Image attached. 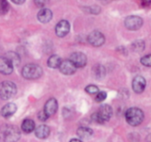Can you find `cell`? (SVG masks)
<instances>
[{"instance_id":"obj_2","label":"cell","mask_w":151,"mask_h":142,"mask_svg":"<svg viewBox=\"0 0 151 142\" xmlns=\"http://www.w3.org/2000/svg\"><path fill=\"white\" fill-rule=\"evenodd\" d=\"M126 122L132 126H138L144 119V113L138 108H130L125 112Z\"/></svg>"},{"instance_id":"obj_25","label":"cell","mask_w":151,"mask_h":142,"mask_svg":"<svg viewBox=\"0 0 151 142\" xmlns=\"http://www.w3.org/2000/svg\"><path fill=\"white\" fill-rule=\"evenodd\" d=\"M86 92L88 93L89 94H97L100 91H99V88L96 86V85H90L86 87Z\"/></svg>"},{"instance_id":"obj_9","label":"cell","mask_w":151,"mask_h":142,"mask_svg":"<svg viewBox=\"0 0 151 142\" xmlns=\"http://www.w3.org/2000/svg\"><path fill=\"white\" fill-rule=\"evenodd\" d=\"M70 30V24L68 21L62 20L59 22L55 27V33L59 37H64Z\"/></svg>"},{"instance_id":"obj_3","label":"cell","mask_w":151,"mask_h":142,"mask_svg":"<svg viewBox=\"0 0 151 142\" xmlns=\"http://www.w3.org/2000/svg\"><path fill=\"white\" fill-rule=\"evenodd\" d=\"M112 114H113L112 108L108 104H104L99 108L97 112L93 114L92 119L98 123H104L111 118Z\"/></svg>"},{"instance_id":"obj_22","label":"cell","mask_w":151,"mask_h":142,"mask_svg":"<svg viewBox=\"0 0 151 142\" xmlns=\"http://www.w3.org/2000/svg\"><path fill=\"white\" fill-rule=\"evenodd\" d=\"M132 49L134 52H140L144 51V49H145V42L142 41V40H137V41L133 42L132 44Z\"/></svg>"},{"instance_id":"obj_5","label":"cell","mask_w":151,"mask_h":142,"mask_svg":"<svg viewBox=\"0 0 151 142\" xmlns=\"http://www.w3.org/2000/svg\"><path fill=\"white\" fill-rule=\"evenodd\" d=\"M16 85L10 81H5L0 84V98L2 100H9L16 93Z\"/></svg>"},{"instance_id":"obj_8","label":"cell","mask_w":151,"mask_h":142,"mask_svg":"<svg viewBox=\"0 0 151 142\" xmlns=\"http://www.w3.org/2000/svg\"><path fill=\"white\" fill-rule=\"evenodd\" d=\"M77 67H84L87 63V57L83 52H73L69 59Z\"/></svg>"},{"instance_id":"obj_1","label":"cell","mask_w":151,"mask_h":142,"mask_svg":"<svg viewBox=\"0 0 151 142\" xmlns=\"http://www.w3.org/2000/svg\"><path fill=\"white\" fill-rule=\"evenodd\" d=\"M21 138V131L15 125L6 124L0 128V142H17Z\"/></svg>"},{"instance_id":"obj_27","label":"cell","mask_w":151,"mask_h":142,"mask_svg":"<svg viewBox=\"0 0 151 142\" xmlns=\"http://www.w3.org/2000/svg\"><path fill=\"white\" fill-rule=\"evenodd\" d=\"M89 13L93 14H98L101 12V8L98 6H89Z\"/></svg>"},{"instance_id":"obj_4","label":"cell","mask_w":151,"mask_h":142,"mask_svg":"<svg viewBox=\"0 0 151 142\" xmlns=\"http://www.w3.org/2000/svg\"><path fill=\"white\" fill-rule=\"evenodd\" d=\"M22 77L26 79H37L43 74V69L37 64H27L22 71Z\"/></svg>"},{"instance_id":"obj_10","label":"cell","mask_w":151,"mask_h":142,"mask_svg":"<svg viewBox=\"0 0 151 142\" xmlns=\"http://www.w3.org/2000/svg\"><path fill=\"white\" fill-rule=\"evenodd\" d=\"M59 68H60V71L62 74L67 75V76H70L76 72L77 67L74 65V63L70 60H62Z\"/></svg>"},{"instance_id":"obj_16","label":"cell","mask_w":151,"mask_h":142,"mask_svg":"<svg viewBox=\"0 0 151 142\" xmlns=\"http://www.w3.org/2000/svg\"><path fill=\"white\" fill-rule=\"evenodd\" d=\"M35 134L38 138H41V139L46 138L50 135V128L45 124L39 125L37 128H36Z\"/></svg>"},{"instance_id":"obj_17","label":"cell","mask_w":151,"mask_h":142,"mask_svg":"<svg viewBox=\"0 0 151 142\" xmlns=\"http://www.w3.org/2000/svg\"><path fill=\"white\" fill-rule=\"evenodd\" d=\"M77 134L80 138L89 139L93 136V131L88 127H79L77 131Z\"/></svg>"},{"instance_id":"obj_30","label":"cell","mask_w":151,"mask_h":142,"mask_svg":"<svg viewBox=\"0 0 151 142\" xmlns=\"http://www.w3.org/2000/svg\"><path fill=\"white\" fill-rule=\"evenodd\" d=\"M69 142H82V141L78 138H72Z\"/></svg>"},{"instance_id":"obj_12","label":"cell","mask_w":151,"mask_h":142,"mask_svg":"<svg viewBox=\"0 0 151 142\" xmlns=\"http://www.w3.org/2000/svg\"><path fill=\"white\" fill-rule=\"evenodd\" d=\"M146 84H147L146 80L143 77L137 76L133 78L132 83V90L136 93H143V91L146 88Z\"/></svg>"},{"instance_id":"obj_19","label":"cell","mask_w":151,"mask_h":142,"mask_svg":"<svg viewBox=\"0 0 151 142\" xmlns=\"http://www.w3.org/2000/svg\"><path fill=\"white\" fill-rule=\"evenodd\" d=\"M61 62H62V60H61L60 56L52 55L47 60V65L51 68H57V67H60Z\"/></svg>"},{"instance_id":"obj_26","label":"cell","mask_w":151,"mask_h":142,"mask_svg":"<svg viewBox=\"0 0 151 142\" xmlns=\"http://www.w3.org/2000/svg\"><path fill=\"white\" fill-rule=\"evenodd\" d=\"M107 98V93L106 92H99L97 94H96V97H95V101L96 102H102L103 100H105Z\"/></svg>"},{"instance_id":"obj_11","label":"cell","mask_w":151,"mask_h":142,"mask_svg":"<svg viewBox=\"0 0 151 142\" xmlns=\"http://www.w3.org/2000/svg\"><path fill=\"white\" fill-rule=\"evenodd\" d=\"M14 70V65L6 58L0 56V73L3 75H10Z\"/></svg>"},{"instance_id":"obj_14","label":"cell","mask_w":151,"mask_h":142,"mask_svg":"<svg viewBox=\"0 0 151 142\" xmlns=\"http://www.w3.org/2000/svg\"><path fill=\"white\" fill-rule=\"evenodd\" d=\"M52 18V13L48 8H42L37 14V19L42 23L49 22Z\"/></svg>"},{"instance_id":"obj_15","label":"cell","mask_w":151,"mask_h":142,"mask_svg":"<svg viewBox=\"0 0 151 142\" xmlns=\"http://www.w3.org/2000/svg\"><path fill=\"white\" fill-rule=\"evenodd\" d=\"M17 110V107L14 103H8L6 105L4 106V108L1 110V115L2 116L8 118L10 116H12Z\"/></svg>"},{"instance_id":"obj_20","label":"cell","mask_w":151,"mask_h":142,"mask_svg":"<svg viewBox=\"0 0 151 142\" xmlns=\"http://www.w3.org/2000/svg\"><path fill=\"white\" fill-rule=\"evenodd\" d=\"M22 130L26 133H30L35 130V123L31 119H25L22 123Z\"/></svg>"},{"instance_id":"obj_6","label":"cell","mask_w":151,"mask_h":142,"mask_svg":"<svg viewBox=\"0 0 151 142\" xmlns=\"http://www.w3.org/2000/svg\"><path fill=\"white\" fill-rule=\"evenodd\" d=\"M124 25L129 30H138L143 25V20L139 16L131 15L128 16L124 21Z\"/></svg>"},{"instance_id":"obj_28","label":"cell","mask_w":151,"mask_h":142,"mask_svg":"<svg viewBox=\"0 0 151 142\" xmlns=\"http://www.w3.org/2000/svg\"><path fill=\"white\" fill-rule=\"evenodd\" d=\"M48 118H49V116L45 113V111H44V110L39 112V114H38V119H39L40 121L45 122V121H46Z\"/></svg>"},{"instance_id":"obj_24","label":"cell","mask_w":151,"mask_h":142,"mask_svg":"<svg viewBox=\"0 0 151 142\" xmlns=\"http://www.w3.org/2000/svg\"><path fill=\"white\" fill-rule=\"evenodd\" d=\"M140 63L145 67H151V54H147L140 59Z\"/></svg>"},{"instance_id":"obj_7","label":"cell","mask_w":151,"mask_h":142,"mask_svg":"<svg viewBox=\"0 0 151 142\" xmlns=\"http://www.w3.org/2000/svg\"><path fill=\"white\" fill-rule=\"evenodd\" d=\"M87 39H88L89 44L91 45H93V46H95V47L101 46L105 43V37H104V35L101 32L98 31V30L91 32L89 34Z\"/></svg>"},{"instance_id":"obj_21","label":"cell","mask_w":151,"mask_h":142,"mask_svg":"<svg viewBox=\"0 0 151 142\" xmlns=\"http://www.w3.org/2000/svg\"><path fill=\"white\" fill-rule=\"evenodd\" d=\"M6 57L12 62V64L14 66H18L21 62V59H20V56L14 52H9L6 54Z\"/></svg>"},{"instance_id":"obj_31","label":"cell","mask_w":151,"mask_h":142,"mask_svg":"<svg viewBox=\"0 0 151 142\" xmlns=\"http://www.w3.org/2000/svg\"><path fill=\"white\" fill-rule=\"evenodd\" d=\"M146 142H151V134H149L147 138H146Z\"/></svg>"},{"instance_id":"obj_29","label":"cell","mask_w":151,"mask_h":142,"mask_svg":"<svg viewBox=\"0 0 151 142\" xmlns=\"http://www.w3.org/2000/svg\"><path fill=\"white\" fill-rule=\"evenodd\" d=\"M36 5H37L39 7H43L45 6V3L44 2H39V1H36Z\"/></svg>"},{"instance_id":"obj_23","label":"cell","mask_w":151,"mask_h":142,"mask_svg":"<svg viewBox=\"0 0 151 142\" xmlns=\"http://www.w3.org/2000/svg\"><path fill=\"white\" fill-rule=\"evenodd\" d=\"M9 11V4L5 0H0V15H4Z\"/></svg>"},{"instance_id":"obj_18","label":"cell","mask_w":151,"mask_h":142,"mask_svg":"<svg viewBox=\"0 0 151 142\" xmlns=\"http://www.w3.org/2000/svg\"><path fill=\"white\" fill-rule=\"evenodd\" d=\"M93 73L94 75V77L97 79H101L105 77L106 74V69L105 67L101 65V64H97L93 67Z\"/></svg>"},{"instance_id":"obj_13","label":"cell","mask_w":151,"mask_h":142,"mask_svg":"<svg viewBox=\"0 0 151 142\" xmlns=\"http://www.w3.org/2000/svg\"><path fill=\"white\" fill-rule=\"evenodd\" d=\"M58 110V101L56 100V99L54 98H51L49 99L44 108V111L45 113L50 117L52 115H53Z\"/></svg>"},{"instance_id":"obj_32","label":"cell","mask_w":151,"mask_h":142,"mask_svg":"<svg viewBox=\"0 0 151 142\" xmlns=\"http://www.w3.org/2000/svg\"><path fill=\"white\" fill-rule=\"evenodd\" d=\"M13 2L15 3V4H23L24 3L23 0H22V1H16V0H13Z\"/></svg>"}]
</instances>
